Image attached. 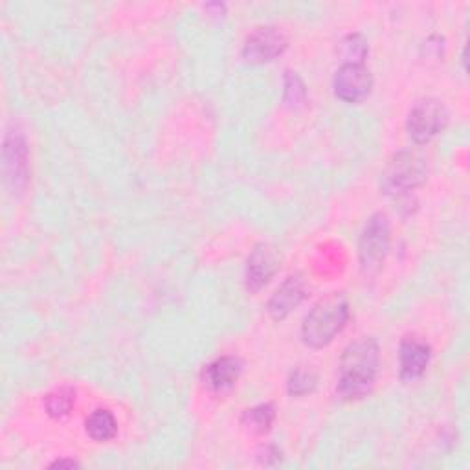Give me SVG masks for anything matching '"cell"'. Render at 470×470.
<instances>
[{
	"label": "cell",
	"mask_w": 470,
	"mask_h": 470,
	"mask_svg": "<svg viewBox=\"0 0 470 470\" xmlns=\"http://www.w3.org/2000/svg\"><path fill=\"white\" fill-rule=\"evenodd\" d=\"M304 100H305V86H304L302 79L296 74L289 72L287 81H285V102L291 107H295V105L304 104Z\"/></svg>",
	"instance_id": "e0dca14e"
},
{
	"label": "cell",
	"mask_w": 470,
	"mask_h": 470,
	"mask_svg": "<svg viewBox=\"0 0 470 470\" xmlns=\"http://www.w3.org/2000/svg\"><path fill=\"white\" fill-rule=\"evenodd\" d=\"M379 345L373 338H362L351 344L340 362L338 394L344 399L364 397L377 377Z\"/></svg>",
	"instance_id": "6da1fadb"
},
{
	"label": "cell",
	"mask_w": 470,
	"mask_h": 470,
	"mask_svg": "<svg viewBox=\"0 0 470 470\" xmlns=\"http://www.w3.org/2000/svg\"><path fill=\"white\" fill-rule=\"evenodd\" d=\"M365 43L360 35H349L344 43H342V54L347 59V63H362V59L365 57Z\"/></svg>",
	"instance_id": "ac0fdd59"
},
{
	"label": "cell",
	"mask_w": 470,
	"mask_h": 470,
	"mask_svg": "<svg viewBox=\"0 0 470 470\" xmlns=\"http://www.w3.org/2000/svg\"><path fill=\"white\" fill-rule=\"evenodd\" d=\"M75 461H55L54 466H75Z\"/></svg>",
	"instance_id": "d6986e66"
},
{
	"label": "cell",
	"mask_w": 470,
	"mask_h": 470,
	"mask_svg": "<svg viewBox=\"0 0 470 470\" xmlns=\"http://www.w3.org/2000/svg\"><path fill=\"white\" fill-rule=\"evenodd\" d=\"M426 178V162L412 151L397 153L383 171L381 187L386 195H405L419 187Z\"/></svg>",
	"instance_id": "3957f363"
},
{
	"label": "cell",
	"mask_w": 470,
	"mask_h": 470,
	"mask_svg": "<svg viewBox=\"0 0 470 470\" xmlns=\"http://www.w3.org/2000/svg\"><path fill=\"white\" fill-rule=\"evenodd\" d=\"M430 362V347L417 340L408 338L401 345V379L415 381L426 371Z\"/></svg>",
	"instance_id": "30bf717a"
},
{
	"label": "cell",
	"mask_w": 470,
	"mask_h": 470,
	"mask_svg": "<svg viewBox=\"0 0 470 470\" xmlns=\"http://www.w3.org/2000/svg\"><path fill=\"white\" fill-rule=\"evenodd\" d=\"M86 432L94 441H109L116 435L118 425L109 410H96L86 419Z\"/></svg>",
	"instance_id": "4fadbf2b"
},
{
	"label": "cell",
	"mask_w": 470,
	"mask_h": 470,
	"mask_svg": "<svg viewBox=\"0 0 470 470\" xmlns=\"http://www.w3.org/2000/svg\"><path fill=\"white\" fill-rule=\"evenodd\" d=\"M315 386H316V377L311 371H305V369H296L289 379V394L296 397L311 394Z\"/></svg>",
	"instance_id": "2e32d148"
},
{
	"label": "cell",
	"mask_w": 470,
	"mask_h": 470,
	"mask_svg": "<svg viewBox=\"0 0 470 470\" xmlns=\"http://www.w3.org/2000/svg\"><path fill=\"white\" fill-rule=\"evenodd\" d=\"M390 250V225L385 215H373L358 243V255L364 270H377Z\"/></svg>",
	"instance_id": "5b68a950"
},
{
	"label": "cell",
	"mask_w": 470,
	"mask_h": 470,
	"mask_svg": "<svg viewBox=\"0 0 470 470\" xmlns=\"http://www.w3.org/2000/svg\"><path fill=\"white\" fill-rule=\"evenodd\" d=\"M349 320V304L344 295L333 293L322 298L304 320L302 336L311 347H324L345 327Z\"/></svg>",
	"instance_id": "7a4b0ae2"
},
{
	"label": "cell",
	"mask_w": 470,
	"mask_h": 470,
	"mask_svg": "<svg viewBox=\"0 0 470 470\" xmlns=\"http://www.w3.org/2000/svg\"><path fill=\"white\" fill-rule=\"evenodd\" d=\"M74 401H75V395L72 390H59L52 395H48L46 399V412L48 415L55 417V419H63L70 414L72 406H74Z\"/></svg>",
	"instance_id": "5bb4252c"
},
{
	"label": "cell",
	"mask_w": 470,
	"mask_h": 470,
	"mask_svg": "<svg viewBox=\"0 0 470 470\" xmlns=\"http://www.w3.org/2000/svg\"><path fill=\"white\" fill-rule=\"evenodd\" d=\"M448 124L446 107L434 98L417 102L408 115V133L415 144H426L435 138Z\"/></svg>",
	"instance_id": "277c9868"
},
{
	"label": "cell",
	"mask_w": 470,
	"mask_h": 470,
	"mask_svg": "<svg viewBox=\"0 0 470 470\" xmlns=\"http://www.w3.org/2000/svg\"><path fill=\"white\" fill-rule=\"evenodd\" d=\"M5 158H6V169L14 167V173L8 176L15 182V187L21 185V182L26 180V144L21 135L10 136L6 140V149H5Z\"/></svg>",
	"instance_id": "7c38bea8"
},
{
	"label": "cell",
	"mask_w": 470,
	"mask_h": 470,
	"mask_svg": "<svg viewBox=\"0 0 470 470\" xmlns=\"http://www.w3.org/2000/svg\"><path fill=\"white\" fill-rule=\"evenodd\" d=\"M279 268V255L270 245H259L248 257L246 285L252 293L263 289Z\"/></svg>",
	"instance_id": "ba28073f"
},
{
	"label": "cell",
	"mask_w": 470,
	"mask_h": 470,
	"mask_svg": "<svg viewBox=\"0 0 470 470\" xmlns=\"http://www.w3.org/2000/svg\"><path fill=\"white\" fill-rule=\"evenodd\" d=\"M305 298V281L302 275H291L284 281L268 302V313L274 320L287 318Z\"/></svg>",
	"instance_id": "9c48e42d"
},
{
	"label": "cell",
	"mask_w": 470,
	"mask_h": 470,
	"mask_svg": "<svg viewBox=\"0 0 470 470\" xmlns=\"http://www.w3.org/2000/svg\"><path fill=\"white\" fill-rule=\"evenodd\" d=\"M287 48V37L281 34L277 28L266 26L257 28L245 43L243 55L248 63H268L274 61L277 55H281Z\"/></svg>",
	"instance_id": "52a82bcc"
},
{
	"label": "cell",
	"mask_w": 470,
	"mask_h": 470,
	"mask_svg": "<svg viewBox=\"0 0 470 470\" xmlns=\"http://www.w3.org/2000/svg\"><path fill=\"white\" fill-rule=\"evenodd\" d=\"M373 79L362 63H344L335 75V94L345 104H360L369 96Z\"/></svg>",
	"instance_id": "8992f818"
},
{
	"label": "cell",
	"mask_w": 470,
	"mask_h": 470,
	"mask_svg": "<svg viewBox=\"0 0 470 470\" xmlns=\"http://www.w3.org/2000/svg\"><path fill=\"white\" fill-rule=\"evenodd\" d=\"M241 362L234 356H223L205 369V383L214 392L230 390L241 375Z\"/></svg>",
	"instance_id": "8fae6325"
},
{
	"label": "cell",
	"mask_w": 470,
	"mask_h": 470,
	"mask_svg": "<svg viewBox=\"0 0 470 470\" xmlns=\"http://www.w3.org/2000/svg\"><path fill=\"white\" fill-rule=\"evenodd\" d=\"M274 421V408L270 405H261L246 410L243 423L254 432H266Z\"/></svg>",
	"instance_id": "9a60e30c"
}]
</instances>
